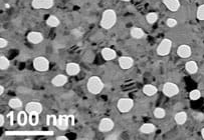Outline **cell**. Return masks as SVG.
Here are the masks:
<instances>
[{
  "instance_id": "31",
  "label": "cell",
  "mask_w": 204,
  "mask_h": 140,
  "mask_svg": "<svg viewBox=\"0 0 204 140\" xmlns=\"http://www.w3.org/2000/svg\"><path fill=\"white\" fill-rule=\"evenodd\" d=\"M165 114H166V112H165V110L163 109V108L158 107V108H156V109L154 110V115H155L156 118H163V117H165Z\"/></svg>"
},
{
  "instance_id": "24",
  "label": "cell",
  "mask_w": 204,
  "mask_h": 140,
  "mask_svg": "<svg viewBox=\"0 0 204 140\" xmlns=\"http://www.w3.org/2000/svg\"><path fill=\"white\" fill-rule=\"evenodd\" d=\"M131 35L132 37H134L136 39H140L142 38L144 35H145V33H144V31L141 29V28L139 27H134L131 29Z\"/></svg>"
},
{
  "instance_id": "41",
  "label": "cell",
  "mask_w": 204,
  "mask_h": 140,
  "mask_svg": "<svg viewBox=\"0 0 204 140\" xmlns=\"http://www.w3.org/2000/svg\"><path fill=\"white\" fill-rule=\"evenodd\" d=\"M57 140H67V138L66 137V136H59V137L57 138Z\"/></svg>"
},
{
  "instance_id": "26",
  "label": "cell",
  "mask_w": 204,
  "mask_h": 140,
  "mask_svg": "<svg viewBox=\"0 0 204 140\" xmlns=\"http://www.w3.org/2000/svg\"><path fill=\"white\" fill-rule=\"evenodd\" d=\"M8 104H9V106H10L11 108H13V109H17V108H20V107L22 106L21 100L18 99V98H12V99H10L9 102H8Z\"/></svg>"
},
{
  "instance_id": "20",
  "label": "cell",
  "mask_w": 204,
  "mask_h": 140,
  "mask_svg": "<svg viewBox=\"0 0 204 140\" xmlns=\"http://www.w3.org/2000/svg\"><path fill=\"white\" fill-rule=\"evenodd\" d=\"M158 89L156 88L154 85H151V84H147L143 87V92L144 94H146L147 96H152L157 93Z\"/></svg>"
},
{
  "instance_id": "27",
  "label": "cell",
  "mask_w": 204,
  "mask_h": 140,
  "mask_svg": "<svg viewBox=\"0 0 204 140\" xmlns=\"http://www.w3.org/2000/svg\"><path fill=\"white\" fill-rule=\"evenodd\" d=\"M9 65H10L9 60L5 56H1V58H0V68H1V70H6L9 67Z\"/></svg>"
},
{
  "instance_id": "9",
  "label": "cell",
  "mask_w": 204,
  "mask_h": 140,
  "mask_svg": "<svg viewBox=\"0 0 204 140\" xmlns=\"http://www.w3.org/2000/svg\"><path fill=\"white\" fill-rule=\"evenodd\" d=\"M114 125H115L114 121L111 118H104L101 120V122H100L99 129L102 132H108L113 129Z\"/></svg>"
},
{
  "instance_id": "35",
  "label": "cell",
  "mask_w": 204,
  "mask_h": 140,
  "mask_svg": "<svg viewBox=\"0 0 204 140\" xmlns=\"http://www.w3.org/2000/svg\"><path fill=\"white\" fill-rule=\"evenodd\" d=\"M71 33H73V35L79 37V36H81V35L83 34V32H82L81 29H79V28H75V29H74L73 31H71Z\"/></svg>"
},
{
  "instance_id": "25",
  "label": "cell",
  "mask_w": 204,
  "mask_h": 140,
  "mask_svg": "<svg viewBox=\"0 0 204 140\" xmlns=\"http://www.w3.org/2000/svg\"><path fill=\"white\" fill-rule=\"evenodd\" d=\"M46 24L50 27H57L59 25V20L57 16L54 15H50L46 20Z\"/></svg>"
},
{
  "instance_id": "13",
  "label": "cell",
  "mask_w": 204,
  "mask_h": 140,
  "mask_svg": "<svg viewBox=\"0 0 204 140\" xmlns=\"http://www.w3.org/2000/svg\"><path fill=\"white\" fill-rule=\"evenodd\" d=\"M177 54L181 58H188L191 55V48L188 45H180L178 47Z\"/></svg>"
},
{
  "instance_id": "33",
  "label": "cell",
  "mask_w": 204,
  "mask_h": 140,
  "mask_svg": "<svg viewBox=\"0 0 204 140\" xmlns=\"http://www.w3.org/2000/svg\"><path fill=\"white\" fill-rule=\"evenodd\" d=\"M197 18L199 20H204V4L198 7L197 9Z\"/></svg>"
},
{
  "instance_id": "11",
  "label": "cell",
  "mask_w": 204,
  "mask_h": 140,
  "mask_svg": "<svg viewBox=\"0 0 204 140\" xmlns=\"http://www.w3.org/2000/svg\"><path fill=\"white\" fill-rule=\"evenodd\" d=\"M119 64L122 69H130V68L133 66L134 60L131 57H129V56H122V57H120L119 59Z\"/></svg>"
},
{
  "instance_id": "28",
  "label": "cell",
  "mask_w": 204,
  "mask_h": 140,
  "mask_svg": "<svg viewBox=\"0 0 204 140\" xmlns=\"http://www.w3.org/2000/svg\"><path fill=\"white\" fill-rule=\"evenodd\" d=\"M57 118L55 115H47L46 116V124L49 126H50V125L57 126Z\"/></svg>"
},
{
  "instance_id": "36",
  "label": "cell",
  "mask_w": 204,
  "mask_h": 140,
  "mask_svg": "<svg viewBox=\"0 0 204 140\" xmlns=\"http://www.w3.org/2000/svg\"><path fill=\"white\" fill-rule=\"evenodd\" d=\"M7 44H8V42H7V40L4 39V38H1L0 39V47L1 48H4Z\"/></svg>"
},
{
  "instance_id": "23",
  "label": "cell",
  "mask_w": 204,
  "mask_h": 140,
  "mask_svg": "<svg viewBox=\"0 0 204 140\" xmlns=\"http://www.w3.org/2000/svg\"><path fill=\"white\" fill-rule=\"evenodd\" d=\"M185 68H186V70H187L188 73H190V74H195L196 72H197V70H198V66H197V64H196L195 61L187 62L185 64Z\"/></svg>"
},
{
  "instance_id": "44",
  "label": "cell",
  "mask_w": 204,
  "mask_h": 140,
  "mask_svg": "<svg viewBox=\"0 0 204 140\" xmlns=\"http://www.w3.org/2000/svg\"><path fill=\"white\" fill-rule=\"evenodd\" d=\"M5 7H6V8H9V7H10L9 4H5Z\"/></svg>"
},
{
  "instance_id": "4",
  "label": "cell",
  "mask_w": 204,
  "mask_h": 140,
  "mask_svg": "<svg viewBox=\"0 0 204 140\" xmlns=\"http://www.w3.org/2000/svg\"><path fill=\"white\" fill-rule=\"evenodd\" d=\"M134 106V101L131 98H122L118 101V109L122 113L129 112Z\"/></svg>"
},
{
  "instance_id": "38",
  "label": "cell",
  "mask_w": 204,
  "mask_h": 140,
  "mask_svg": "<svg viewBox=\"0 0 204 140\" xmlns=\"http://www.w3.org/2000/svg\"><path fill=\"white\" fill-rule=\"evenodd\" d=\"M69 119H70V125H74V115H69Z\"/></svg>"
},
{
  "instance_id": "2",
  "label": "cell",
  "mask_w": 204,
  "mask_h": 140,
  "mask_svg": "<svg viewBox=\"0 0 204 140\" xmlns=\"http://www.w3.org/2000/svg\"><path fill=\"white\" fill-rule=\"evenodd\" d=\"M104 83L98 76H93L87 81V90L93 94H99L103 90Z\"/></svg>"
},
{
  "instance_id": "6",
  "label": "cell",
  "mask_w": 204,
  "mask_h": 140,
  "mask_svg": "<svg viewBox=\"0 0 204 140\" xmlns=\"http://www.w3.org/2000/svg\"><path fill=\"white\" fill-rule=\"evenodd\" d=\"M163 93L168 97H173V96L179 93V88L175 83L167 82L163 86Z\"/></svg>"
},
{
  "instance_id": "34",
  "label": "cell",
  "mask_w": 204,
  "mask_h": 140,
  "mask_svg": "<svg viewBox=\"0 0 204 140\" xmlns=\"http://www.w3.org/2000/svg\"><path fill=\"white\" fill-rule=\"evenodd\" d=\"M166 24H167V26H169V27H174L177 25V20L173 18H169V19H167Z\"/></svg>"
},
{
  "instance_id": "17",
  "label": "cell",
  "mask_w": 204,
  "mask_h": 140,
  "mask_svg": "<svg viewBox=\"0 0 204 140\" xmlns=\"http://www.w3.org/2000/svg\"><path fill=\"white\" fill-rule=\"evenodd\" d=\"M67 82V77L63 74H58L53 79V84L57 87L63 86Z\"/></svg>"
},
{
  "instance_id": "21",
  "label": "cell",
  "mask_w": 204,
  "mask_h": 140,
  "mask_svg": "<svg viewBox=\"0 0 204 140\" xmlns=\"http://www.w3.org/2000/svg\"><path fill=\"white\" fill-rule=\"evenodd\" d=\"M7 135H40V134H53V132H6Z\"/></svg>"
},
{
  "instance_id": "5",
  "label": "cell",
  "mask_w": 204,
  "mask_h": 140,
  "mask_svg": "<svg viewBox=\"0 0 204 140\" xmlns=\"http://www.w3.org/2000/svg\"><path fill=\"white\" fill-rule=\"evenodd\" d=\"M171 47H172V41L170 39H164L162 40V42L159 44V46L157 48V53L160 56H166L170 53L171 51Z\"/></svg>"
},
{
  "instance_id": "3",
  "label": "cell",
  "mask_w": 204,
  "mask_h": 140,
  "mask_svg": "<svg viewBox=\"0 0 204 140\" xmlns=\"http://www.w3.org/2000/svg\"><path fill=\"white\" fill-rule=\"evenodd\" d=\"M33 66L35 68V70H37L39 72H45L49 68V62L45 57L39 56V57H36L33 60Z\"/></svg>"
},
{
  "instance_id": "43",
  "label": "cell",
  "mask_w": 204,
  "mask_h": 140,
  "mask_svg": "<svg viewBox=\"0 0 204 140\" xmlns=\"http://www.w3.org/2000/svg\"><path fill=\"white\" fill-rule=\"evenodd\" d=\"M201 135H202V137H203V139H204V128H203L202 131H201Z\"/></svg>"
},
{
  "instance_id": "45",
  "label": "cell",
  "mask_w": 204,
  "mask_h": 140,
  "mask_svg": "<svg viewBox=\"0 0 204 140\" xmlns=\"http://www.w3.org/2000/svg\"><path fill=\"white\" fill-rule=\"evenodd\" d=\"M122 1H126L127 2V1H130V0H122Z\"/></svg>"
},
{
  "instance_id": "22",
  "label": "cell",
  "mask_w": 204,
  "mask_h": 140,
  "mask_svg": "<svg viewBox=\"0 0 204 140\" xmlns=\"http://www.w3.org/2000/svg\"><path fill=\"white\" fill-rule=\"evenodd\" d=\"M186 120H187L186 112L181 111V112H178V113L175 115V121L177 124H179V125H182V124H184L186 122Z\"/></svg>"
},
{
  "instance_id": "10",
  "label": "cell",
  "mask_w": 204,
  "mask_h": 140,
  "mask_svg": "<svg viewBox=\"0 0 204 140\" xmlns=\"http://www.w3.org/2000/svg\"><path fill=\"white\" fill-rule=\"evenodd\" d=\"M70 126V119L66 115H59L57 118V127L61 130H66Z\"/></svg>"
},
{
  "instance_id": "40",
  "label": "cell",
  "mask_w": 204,
  "mask_h": 140,
  "mask_svg": "<svg viewBox=\"0 0 204 140\" xmlns=\"http://www.w3.org/2000/svg\"><path fill=\"white\" fill-rule=\"evenodd\" d=\"M3 125H4V116L0 115V126H3Z\"/></svg>"
},
{
  "instance_id": "16",
  "label": "cell",
  "mask_w": 204,
  "mask_h": 140,
  "mask_svg": "<svg viewBox=\"0 0 204 140\" xmlns=\"http://www.w3.org/2000/svg\"><path fill=\"white\" fill-rule=\"evenodd\" d=\"M79 70H81V68H79V65L78 63L71 62V63H69L66 65V72H67V74L70 75V76L79 74Z\"/></svg>"
},
{
  "instance_id": "8",
  "label": "cell",
  "mask_w": 204,
  "mask_h": 140,
  "mask_svg": "<svg viewBox=\"0 0 204 140\" xmlns=\"http://www.w3.org/2000/svg\"><path fill=\"white\" fill-rule=\"evenodd\" d=\"M25 110L28 114L31 113H37V114H40L41 111H42V105L39 102H29L26 104L25 106Z\"/></svg>"
},
{
  "instance_id": "39",
  "label": "cell",
  "mask_w": 204,
  "mask_h": 140,
  "mask_svg": "<svg viewBox=\"0 0 204 140\" xmlns=\"http://www.w3.org/2000/svg\"><path fill=\"white\" fill-rule=\"evenodd\" d=\"M8 117H10V124L13 125V112H10L8 114Z\"/></svg>"
},
{
  "instance_id": "7",
  "label": "cell",
  "mask_w": 204,
  "mask_h": 140,
  "mask_svg": "<svg viewBox=\"0 0 204 140\" xmlns=\"http://www.w3.org/2000/svg\"><path fill=\"white\" fill-rule=\"evenodd\" d=\"M31 5L35 9H49L53 5V0H32Z\"/></svg>"
},
{
  "instance_id": "19",
  "label": "cell",
  "mask_w": 204,
  "mask_h": 140,
  "mask_svg": "<svg viewBox=\"0 0 204 140\" xmlns=\"http://www.w3.org/2000/svg\"><path fill=\"white\" fill-rule=\"evenodd\" d=\"M156 127L154 124L152 123H146V124H143L140 128V130H141L142 133H145V134H150V133H153L155 131Z\"/></svg>"
},
{
  "instance_id": "14",
  "label": "cell",
  "mask_w": 204,
  "mask_h": 140,
  "mask_svg": "<svg viewBox=\"0 0 204 140\" xmlns=\"http://www.w3.org/2000/svg\"><path fill=\"white\" fill-rule=\"evenodd\" d=\"M163 3L170 11H177L180 8V2L178 0H163Z\"/></svg>"
},
{
  "instance_id": "15",
  "label": "cell",
  "mask_w": 204,
  "mask_h": 140,
  "mask_svg": "<svg viewBox=\"0 0 204 140\" xmlns=\"http://www.w3.org/2000/svg\"><path fill=\"white\" fill-rule=\"evenodd\" d=\"M102 56L105 60H113L116 58L117 53H116V51L114 49H112V48H104L102 50Z\"/></svg>"
},
{
  "instance_id": "37",
  "label": "cell",
  "mask_w": 204,
  "mask_h": 140,
  "mask_svg": "<svg viewBox=\"0 0 204 140\" xmlns=\"http://www.w3.org/2000/svg\"><path fill=\"white\" fill-rule=\"evenodd\" d=\"M193 116H194V117H195L196 119H197V120H199V121L204 118V115H203L202 113H194Z\"/></svg>"
},
{
  "instance_id": "42",
  "label": "cell",
  "mask_w": 204,
  "mask_h": 140,
  "mask_svg": "<svg viewBox=\"0 0 204 140\" xmlns=\"http://www.w3.org/2000/svg\"><path fill=\"white\" fill-rule=\"evenodd\" d=\"M4 92V87L3 86H0V94H2Z\"/></svg>"
},
{
  "instance_id": "12",
  "label": "cell",
  "mask_w": 204,
  "mask_h": 140,
  "mask_svg": "<svg viewBox=\"0 0 204 140\" xmlns=\"http://www.w3.org/2000/svg\"><path fill=\"white\" fill-rule=\"evenodd\" d=\"M27 39L28 41L33 43V44H38L43 41V36L40 32H36V31H32L27 35Z\"/></svg>"
},
{
  "instance_id": "32",
  "label": "cell",
  "mask_w": 204,
  "mask_h": 140,
  "mask_svg": "<svg viewBox=\"0 0 204 140\" xmlns=\"http://www.w3.org/2000/svg\"><path fill=\"white\" fill-rule=\"evenodd\" d=\"M200 96H201V94H200V91L195 89V90H192L190 93H189V97L191 100H197L200 98Z\"/></svg>"
},
{
  "instance_id": "30",
  "label": "cell",
  "mask_w": 204,
  "mask_h": 140,
  "mask_svg": "<svg viewBox=\"0 0 204 140\" xmlns=\"http://www.w3.org/2000/svg\"><path fill=\"white\" fill-rule=\"evenodd\" d=\"M38 115L39 114H37V113H31V114H29L28 120H29L30 125H32V126L37 125V123H38Z\"/></svg>"
},
{
  "instance_id": "18",
  "label": "cell",
  "mask_w": 204,
  "mask_h": 140,
  "mask_svg": "<svg viewBox=\"0 0 204 140\" xmlns=\"http://www.w3.org/2000/svg\"><path fill=\"white\" fill-rule=\"evenodd\" d=\"M28 118H29V116L27 115L26 110L25 111H20V112H19V114H18L17 122H18V124L20 126H24V125H26V123L29 121Z\"/></svg>"
},
{
  "instance_id": "29",
  "label": "cell",
  "mask_w": 204,
  "mask_h": 140,
  "mask_svg": "<svg viewBox=\"0 0 204 140\" xmlns=\"http://www.w3.org/2000/svg\"><path fill=\"white\" fill-rule=\"evenodd\" d=\"M146 19H147L148 23H150V24H154V23H155V22L158 20V15L156 14V13H154V12H151V13L147 14V16H146Z\"/></svg>"
},
{
  "instance_id": "1",
  "label": "cell",
  "mask_w": 204,
  "mask_h": 140,
  "mask_svg": "<svg viewBox=\"0 0 204 140\" xmlns=\"http://www.w3.org/2000/svg\"><path fill=\"white\" fill-rule=\"evenodd\" d=\"M117 21V15L116 12L112 9H108L103 13V17L101 20V26L105 29H110L113 27Z\"/></svg>"
}]
</instances>
